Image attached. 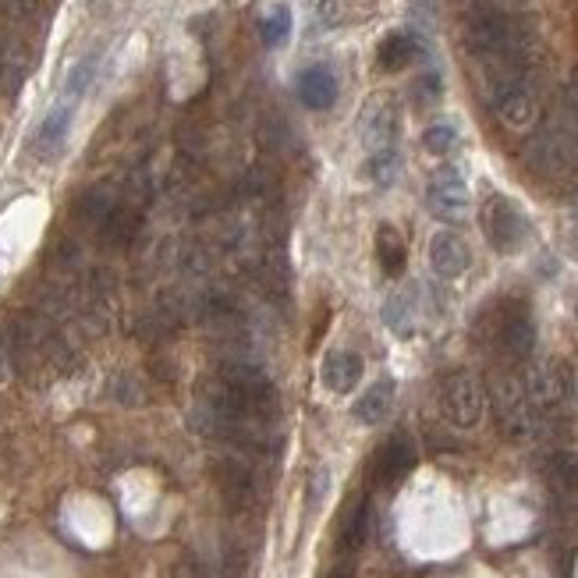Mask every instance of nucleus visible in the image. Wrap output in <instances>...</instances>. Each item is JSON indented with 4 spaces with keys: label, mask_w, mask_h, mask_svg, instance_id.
<instances>
[{
    "label": "nucleus",
    "mask_w": 578,
    "mask_h": 578,
    "mask_svg": "<svg viewBox=\"0 0 578 578\" xmlns=\"http://www.w3.org/2000/svg\"><path fill=\"white\" fill-rule=\"evenodd\" d=\"M93 79H96V54H89V57H82V61L68 71V82H64V103L82 100V96H86V89L93 86Z\"/></svg>",
    "instance_id": "27"
},
{
    "label": "nucleus",
    "mask_w": 578,
    "mask_h": 578,
    "mask_svg": "<svg viewBox=\"0 0 578 578\" xmlns=\"http://www.w3.org/2000/svg\"><path fill=\"white\" fill-rule=\"evenodd\" d=\"M391 408H394V380H376L373 387L355 401L352 415L362 426H376V422H383L391 415Z\"/></svg>",
    "instance_id": "21"
},
{
    "label": "nucleus",
    "mask_w": 578,
    "mask_h": 578,
    "mask_svg": "<svg viewBox=\"0 0 578 578\" xmlns=\"http://www.w3.org/2000/svg\"><path fill=\"white\" fill-rule=\"evenodd\" d=\"M362 355H355V352H330L327 359H323V366H320V380H323V387L327 391H334V394H348V391H355L359 387V380H362Z\"/></svg>",
    "instance_id": "16"
},
{
    "label": "nucleus",
    "mask_w": 578,
    "mask_h": 578,
    "mask_svg": "<svg viewBox=\"0 0 578 578\" xmlns=\"http://www.w3.org/2000/svg\"><path fill=\"white\" fill-rule=\"evenodd\" d=\"M71 107L75 103H57L54 110H50L47 118H43L40 132H36V139H32V149L40 153V157H54L57 149L64 146V139H68V128H71Z\"/></svg>",
    "instance_id": "19"
},
{
    "label": "nucleus",
    "mask_w": 578,
    "mask_h": 578,
    "mask_svg": "<svg viewBox=\"0 0 578 578\" xmlns=\"http://www.w3.org/2000/svg\"><path fill=\"white\" fill-rule=\"evenodd\" d=\"M110 398L118 401V405H142V401H146V391H142L139 376L118 373L110 380Z\"/></svg>",
    "instance_id": "30"
},
{
    "label": "nucleus",
    "mask_w": 578,
    "mask_h": 578,
    "mask_svg": "<svg viewBox=\"0 0 578 578\" xmlns=\"http://www.w3.org/2000/svg\"><path fill=\"white\" fill-rule=\"evenodd\" d=\"M139 227H142L139 210H125V206H118V210L110 213V217L100 224V238L110 245V249H125V245L135 242Z\"/></svg>",
    "instance_id": "23"
},
{
    "label": "nucleus",
    "mask_w": 578,
    "mask_h": 578,
    "mask_svg": "<svg viewBox=\"0 0 578 578\" xmlns=\"http://www.w3.org/2000/svg\"><path fill=\"white\" fill-rule=\"evenodd\" d=\"M398 107L391 100H369L366 110L359 118V132H362V146L369 153L376 149H391L398 142Z\"/></svg>",
    "instance_id": "11"
},
{
    "label": "nucleus",
    "mask_w": 578,
    "mask_h": 578,
    "mask_svg": "<svg viewBox=\"0 0 578 578\" xmlns=\"http://www.w3.org/2000/svg\"><path fill=\"white\" fill-rule=\"evenodd\" d=\"M36 8H40V0H0V15L11 22H29Z\"/></svg>",
    "instance_id": "32"
},
{
    "label": "nucleus",
    "mask_w": 578,
    "mask_h": 578,
    "mask_svg": "<svg viewBox=\"0 0 578 578\" xmlns=\"http://www.w3.org/2000/svg\"><path fill=\"white\" fill-rule=\"evenodd\" d=\"M121 199H118V188L110 185V181H100V185H89L86 192L79 196V217L89 220V224L100 227L110 213L118 210Z\"/></svg>",
    "instance_id": "22"
},
{
    "label": "nucleus",
    "mask_w": 578,
    "mask_h": 578,
    "mask_svg": "<svg viewBox=\"0 0 578 578\" xmlns=\"http://www.w3.org/2000/svg\"><path fill=\"white\" fill-rule=\"evenodd\" d=\"M213 479H217L220 493L235 511H249L259 500V479L252 472L249 461L242 458H224L213 465Z\"/></svg>",
    "instance_id": "10"
},
{
    "label": "nucleus",
    "mask_w": 578,
    "mask_h": 578,
    "mask_svg": "<svg viewBox=\"0 0 578 578\" xmlns=\"http://www.w3.org/2000/svg\"><path fill=\"white\" fill-rule=\"evenodd\" d=\"M490 401H493V419H497V430L504 433L508 440L525 444V440H532V437L543 433V415L532 408L529 394H525L522 376L500 373L497 380H493Z\"/></svg>",
    "instance_id": "4"
},
{
    "label": "nucleus",
    "mask_w": 578,
    "mask_h": 578,
    "mask_svg": "<svg viewBox=\"0 0 578 578\" xmlns=\"http://www.w3.org/2000/svg\"><path fill=\"white\" fill-rule=\"evenodd\" d=\"M8 369H11V352L8 344H4V337H0V383L8 380Z\"/></svg>",
    "instance_id": "36"
},
{
    "label": "nucleus",
    "mask_w": 578,
    "mask_h": 578,
    "mask_svg": "<svg viewBox=\"0 0 578 578\" xmlns=\"http://www.w3.org/2000/svg\"><path fill=\"white\" fill-rule=\"evenodd\" d=\"M405 238L398 235V227L383 224L380 231H376V259H380L383 274L387 277H398L401 270H405Z\"/></svg>",
    "instance_id": "24"
},
{
    "label": "nucleus",
    "mask_w": 578,
    "mask_h": 578,
    "mask_svg": "<svg viewBox=\"0 0 578 578\" xmlns=\"http://www.w3.org/2000/svg\"><path fill=\"white\" fill-rule=\"evenodd\" d=\"M486 96H490V107L500 118V125L515 128V132L536 125L539 93L529 75V64H497V68H486Z\"/></svg>",
    "instance_id": "2"
},
{
    "label": "nucleus",
    "mask_w": 578,
    "mask_h": 578,
    "mask_svg": "<svg viewBox=\"0 0 578 578\" xmlns=\"http://www.w3.org/2000/svg\"><path fill=\"white\" fill-rule=\"evenodd\" d=\"M575 139H571L564 128H543L536 132V139L529 142L525 149V164L532 167L536 174H561L575 164Z\"/></svg>",
    "instance_id": "9"
},
{
    "label": "nucleus",
    "mask_w": 578,
    "mask_h": 578,
    "mask_svg": "<svg viewBox=\"0 0 578 578\" xmlns=\"http://www.w3.org/2000/svg\"><path fill=\"white\" fill-rule=\"evenodd\" d=\"M422 146L430 149L433 157H447V153L458 146V128L447 125V121H440V125H430L426 132H422Z\"/></svg>",
    "instance_id": "29"
},
{
    "label": "nucleus",
    "mask_w": 578,
    "mask_h": 578,
    "mask_svg": "<svg viewBox=\"0 0 578 578\" xmlns=\"http://www.w3.org/2000/svg\"><path fill=\"white\" fill-rule=\"evenodd\" d=\"M426 210L437 220H447V224H458V220L469 217L472 210V192L469 181L458 167L444 164L433 171L430 185H426Z\"/></svg>",
    "instance_id": "8"
},
{
    "label": "nucleus",
    "mask_w": 578,
    "mask_h": 578,
    "mask_svg": "<svg viewBox=\"0 0 578 578\" xmlns=\"http://www.w3.org/2000/svg\"><path fill=\"white\" fill-rule=\"evenodd\" d=\"M469 263H472V252H469V242L461 235H454V231H437V235L430 238V266L437 277L454 281V277H461L469 270Z\"/></svg>",
    "instance_id": "12"
},
{
    "label": "nucleus",
    "mask_w": 578,
    "mask_h": 578,
    "mask_svg": "<svg viewBox=\"0 0 578 578\" xmlns=\"http://www.w3.org/2000/svg\"><path fill=\"white\" fill-rule=\"evenodd\" d=\"M284 139H288V125H284V118L266 114V118L259 121V142H263V149H281Z\"/></svg>",
    "instance_id": "31"
},
{
    "label": "nucleus",
    "mask_w": 578,
    "mask_h": 578,
    "mask_svg": "<svg viewBox=\"0 0 578 578\" xmlns=\"http://www.w3.org/2000/svg\"><path fill=\"white\" fill-rule=\"evenodd\" d=\"M571 107H575V114H578V75H575V82H571Z\"/></svg>",
    "instance_id": "38"
},
{
    "label": "nucleus",
    "mask_w": 578,
    "mask_h": 578,
    "mask_svg": "<svg viewBox=\"0 0 578 578\" xmlns=\"http://www.w3.org/2000/svg\"><path fill=\"white\" fill-rule=\"evenodd\" d=\"M398 174H401V157L394 146L369 153V178H373L380 188H391L394 181H398Z\"/></svg>",
    "instance_id": "26"
},
{
    "label": "nucleus",
    "mask_w": 578,
    "mask_h": 578,
    "mask_svg": "<svg viewBox=\"0 0 578 578\" xmlns=\"http://www.w3.org/2000/svg\"><path fill=\"white\" fill-rule=\"evenodd\" d=\"M412 465H415V447H412V440L405 437V433H394L387 444L376 451V458H373V479L380 486H391V483H398V479H405L408 472H412Z\"/></svg>",
    "instance_id": "13"
},
{
    "label": "nucleus",
    "mask_w": 578,
    "mask_h": 578,
    "mask_svg": "<svg viewBox=\"0 0 578 578\" xmlns=\"http://www.w3.org/2000/svg\"><path fill=\"white\" fill-rule=\"evenodd\" d=\"M419 36L412 32H391V36H383L380 47H376V64L383 71H401L419 57Z\"/></svg>",
    "instance_id": "20"
},
{
    "label": "nucleus",
    "mask_w": 578,
    "mask_h": 578,
    "mask_svg": "<svg viewBox=\"0 0 578 578\" xmlns=\"http://www.w3.org/2000/svg\"><path fill=\"white\" fill-rule=\"evenodd\" d=\"M440 408H444L447 422L458 430H472L483 419L486 408V387L476 373L469 369H454L440 380Z\"/></svg>",
    "instance_id": "5"
},
{
    "label": "nucleus",
    "mask_w": 578,
    "mask_h": 578,
    "mask_svg": "<svg viewBox=\"0 0 578 578\" xmlns=\"http://www.w3.org/2000/svg\"><path fill=\"white\" fill-rule=\"evenodd\" d=\"M383 323H387L398 337L415 334V327H419V302H415V288L394 291V295L383 302Z\"/></svg>",
    "instance_id": "18"
},
{
    "label": "nucleus",
    "mask_w": 578,
    "mask_h": 578,
    "mask_svg": "<svg viewBox=\"0 0 578 578\" xmlns=\"http://www.w3.org/2000/svg\"><path fill=\"white\" fill-rule=\"evenodd\" d=\"M415 93H419L422 103H433L440 96V79H437V71H426L419 82H415Z\"/></svg>",
    "instance_id": "34"
},
{
    "label": "nucleus",
    "mask_w": 578,
    "mask_h": 578,
    "mask_svg": "<svg viewBox=\"0 0 578 578\" xmlns=\"http://www.w3.org/2000/svg\"><path fill=\"white\" fill-rule=\"evenodd\" d=\"M486 242L497 252H518L529 238V220H525L522 206L511 203L508 196H490L479 213Z\"/></svg>",
    "instance_id": "7"
},
{
    "label": "nucleus",
    "mask_w": 578,
    "mask_h": 578,
    "mask_svg": "<svg viewBox=\"0 0 578 578\" xmlns=\"http://www.w3.org/2000/svg\"><path fill=\"white\" fill-rule=\"evenodd\" d=\"M263 43L266 47H284L291 36V11L288 8H274L263 18Z\"/></svg>",
    "instance_id": "28"
},
{
    "label": "nucleus",
    "mask_w": 578,
    "mask_h": 578,
    "mask_svg": "<svg viewBox=\"0 0 578 578\" xmlns=\"http://www.w3.org/2000/svg\"><path fill=\"white\" fill-rule=\"evenodd\" d=\"M522 383H525V394H529L532 408H536L543 419L564 412V408H568V401H571V394H575L571 369L564 366V362H557V359L536 362V366H532L529 373L522 376Z\"/></svg>",
    "instance_id": "6"
},
{
    "label": "nucleus",
    "mask_w": 578,
    "mask_h": 578,
    "mask_svg": "<svg viewBox=\"0 0 578 578\" xmlns=\"http://www.w3.org/2000/svg\"><path fill=\"white\" fill-rule=\"evenodd\" d=\"M483 337L497 348L504 359H529L532 348H536V323H532L529 305L522 298H504L490 309V313L479 320Z\"/></svg>",
    "instance_id": "3"
},
{
    "label": "nucleus",
    "mask_w": 578,
    "mask_h": 578,
    "mask_svg": "<svg viewBox=\"0 0 578 578\" xmlns=\"http://www.w3.org/2000/svg\"><path fill=\"white\" fill-rule=\"evenodd\" d=\"M323 4H327V0H313V8H323Z\"/></svg>",
    "instance_id": "39"
},
{
    "label": "nucleus",
    "mask_w": 578,
    "mask_h": 578,
    "mask_svg": "<svg viewBox=\"0 0 578 578\" xmlns=\"http://www.w3.org/2000/svg\"><path fill=\"white\" fill-rule=\"evenodd\" d=\"M465 50L486 68L497 64H529L532 54V32L522 18L508 15L504 8H486L479 4L469 18H465Z\"/></svg>",
    "instance_id": "1"
},
{
    "label": "nucleus",
    "mask_w": 578,
    "mask_h": 578,
    "mask_svg": "<svg viewBox=\"0 0 578 578\" xmlns=\"http://www.w3.org/2000/svg\"><path fill=\"white\" fill-rule=\"evenodd\" d=\"M220 578H245V554L235 547H227L224 561H220Z\"/></svg>",
    "instance_id": "33"
},
{
    "label": "nucleus",
    "mask_w": 578,
    "mask_h": 578,
    "mask_svg": "<svg viewBox=\"0 0 578 578\" xmlns=\"http://www.w3.org/2000/svg\"><path fill=\"white\" fill-rule=\"evenodd\" d=\"M327 483H330V472H327V469H316L313 486H309V500H313V504H320V497H323V490H327Z\"/></svg>",
    "instance_id": "35"
},
{
    "label": "nucleus",
    "mask_w": 578,
    "mask_h": 578,
    "mask_svg": "<svg viewBox=\"0 0 578 578\" xmlns=\"http://www.w3.org/2000/svg\"><path fill=\"white\" fill-rule=\"evenodd\" d=\"M327 578H355V571H352V564H337V568L330 571Z\"/></svg>",
    "instance_id": "37"
},
{
    "label": "nucleus",
    "mask_w": 578,
    "mask_h": 578,
    "mask_svg": "<svg viewBox=\"0 0 578 578\" xmlns=\"http://www.w3.org/2000/svg\"><path fill=\"white\" fill-rule=\"evenodd\" d=\"M29 68H32V54L22 40H15V36L0 40V93L18 96V89L29 79Z\"/></svg>",
    "instance_id": "15"
},
{
    "label": "nucleus",
    "mask_w": 578,
    "mask_h": 578,
    "mask_svg": "<svg viewBox=\"0 0 578 578\" xmlns=\"http://www.w3.org/2000/svg\"><path fill=\"white\" fill-rule=\"evenodd\" d=\"M543 479L550 493L561 500L578 497V454L575 451H554L543 461Z\"/></svg>",
    "instance_id": "17"
},
{
    "label": "nucleus",
    "mask_w": 578,
    "mask_h": 578,
    "mask_svg": "<svg viewBox=\"0 0 578 578\" xmlns=\"http://www.w3.org/2000/svg\"><path fill=\"white\" fill-rule=\"evenodd\" d=\"M366 536H369V504L359 497L348 504V511L341 518V550L344 554H355L366 543Z\"/></svg>",
    "instance_id": "25"
},
{
    "label": "nucleus",
    "mask_w": 578,
    "mask_h": 578,
    "mask_svg": "<svg viewBox=\"0 0 578 578\" xmlns=\"http://www.w3.org/2000/svg\"><path fill=\"white\" fill-rule=\"evenodd\" d=\"M295 93H298V100H302V107L330 110L337 103L341 86H337V75L327 68V64H313V68H305L302 75H298Z\"/></svg>",
    "instance_id": "14"
}]
</instances>
